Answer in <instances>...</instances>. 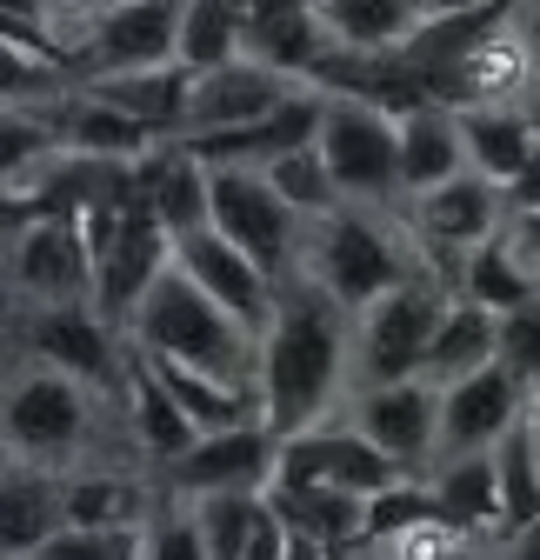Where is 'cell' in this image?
<instances>
[{"mask_svg": "<svg viewBox=\"0 0 540 560\" xmlns=\"http://www.w3.org/2000/svg\"><path fill=\"white\" fill-rule=\"evenodd\" d=\"M454 174H467L454 107L447 101H414L400 114V194H427V187H441Z\"/></svg>", "mask_w": 540, "mask_h": 560, "instance_id": "83f0119b", "label": "cell"}, {"mask_svg": "<svg viewBox=\"0 0 540 560\" xmlns=\"http://www.w3.org/2000/svg\"><path fill=\"white\" fill-rule=\"evenodd\" d=\"M494 467H501V540H507L527 521H540V441L527 428V413L514 420L507 441L494 447Z\"/></svg>", "mask_w": 540, "mask_h": 560, "instance_id": "e575fe53", "label": "cell"}, {"mask_svg": "<svg viewBox=\"0 0 540 560\" xmlns=\"http://www.w3.org/2000/svg\"><path fill=\"white\" fill-rule=\"evenodd\" d=\"M260 174H267V187H274V194L294 207V214H301V228H307V221H327L333 207H348L314 140H307V148H287V154H274V161H260Z\"/></svg>", "mask_w": 540, "mask_h": 560, "instance_id": "8d00e7d4", "label": "cell"}, {"mask_svg": "<svg viewBox=\"0 0 540 560\" xmlns=\"http://www.w3.org/2000/svg\"><path fill=\"white\" fill-rule=\"evenodd\" d=\"M247 40V0H180V60L193 74L227 67Z\"/></svg>", "mask_w": 540, "mask_h": 560, "instance_id": "d6a6232c", "label": "cell"}, {"mask_svg": "<svg viewBox=\"0 0 540 560\" xmlns=\"http://www.w3.org/2000/svg\"><path fill=\"white\" fill-rule=\"evenodd\" d=\"M281 467V434L267 420H240V428L200 434L180 460L161 467V494L200 501V494H267V480Z\"/></svg>", "mask_w": 540, "mask_h": 560, "instance_id": "30bf717a", "label": "cell"}, {"mask_svg": "<svg viewBox=\"0 0 540 560\" xmlns=\"http://www.w3.org/2000/svg\"><path fill=\"white\" fill-rule=\"evenodd\" d=\"M141 560H208V540H200L187 501L161 494V508H154L148 527H141Z\"/></svg>", "mask_w": 540, "mask_h": 560, "instance_id": "f35d334b", "label": "cell"}, {"mask_svg": "<svg viewBox=\"0 0 540 560\" xmlns=\"http://www.w3.org/2000/svg\"><path fill=\"white\" fill-rule=\"evenodd\" d=\"M527 428H533V441H540V387L527 394Z\"/></svg>", "mask_w": 540, "mask_h": 560, "instance_id": "681fc988", "label": "cell"}, {"mask_svg": "<svg viewBox=\"0 0 540 560\" xmlns=\"http://www.w3.org/2000/svg\"><path fill=\"white\" fill-rule=\"evenodd\" d=\"M60 527H67L60 474L27 467V460L14 474H0V560H34Z\"/></svg>", "mask_w": 540, "mask_h": 560, "instance_id": "4316f807", "label": "cell"}, {"mask_svg": "<svg viewBox=\"0 0 540 560\" xmlns=\"http://www.w3.org/2000/svg\"><path fill=\"white\" fill-rule=\"evenodd\" d=\"M348 420L408 474H427L441 460V381L408 374V381H380V387H354Z\"/></svg>", "mask_w": 540, "mask_h": 560, "instance_id": "7c38bea8", "label": "cell"}, {"mask_svg": "<svg viewBox=\"0 0 540 560\" xmlns=\"http://www.w3.org/2000/svg\"><path fill=\"white\" fill-rule=\"evenodd\" d=\"M200 540H208V560H240L267 521V494H200L187 501Z\"/></svg>", "mask_w": 540, "mask_h": 560, "instance_id": "74e56055", "label": "cell"}, {"mask_svg": "<svg viewBox=\"0 0 540 560\" xmlns=\"http://www.w3.org/2000/svg\"><path fill=\"white\" fill-rule=\"evenodd\" d=\"M507 21H514L520 47H527V60H533V88H540V0H507Z\"/></svg>", "mask_w": 540, "mask_h": 560, "instance_id": "b9f144b4", "label": "cell"}, {"mask_svg": "<svg viewBox=\"0 0 540 560\" xmlns=\"http://www.w3.org/2000/svg\"><path fill=\"white\" fill-rule=\"evenodd\" d=\"M527 413V387L494 361L481 374H460L441 387V460L454 454H494L507 428Z\"/></svg>", "mask_w": 540, "mask_h": 560, "instance_id": "2e32d148", "label": "cell"}, {"mask_svg": "<svg viewBox=\"0 0 540 560\" xmlns=\"http://www.w3.org/2000/svg\"><path fill=\"white\" fill-rule=\"evenodd\" d=\"M208 228L227 234L240 254H254L274 280L294 273V254H301V214L267 187L260 167H208Z\"/></svg>", "mask_w": 540, "mask_h": 560, "instance_id": "ba28073f", "label": "cell"}, {"mask_svg": "<svg viewBox=\"0 0 540 560\" xmlns=\"http://www.w3.org/2000/svg\"><path fill=\"white\" fill-rule=\"evenodd\" d=\"M274 474H294V480H327V487H348V494H387L394 480H408V467L387 460L348 413H333V420H314V428L287 434L281 441V467Z\"/></svg>", "mask_w": 540, "mask_h": 560, "instance_id": "4fadbf2b", "label": "cell"}, {"mask_svg": "<svg viewBox=\"0 0 540 560\" xmlns=\"http://www.w3.org/2000/svg\"><path fill=\"white\" fill-rule=\"evenodd\" d=\"M180 60V0H127L114 14L81 21L74 40V74H120V67H154Z\"/></svg>", "mask_w": 540, "mask_h": 560, "instance_id": "5bb4252c", "label": "cell"}, {"mask_svg": "<svg viewBox=\"0 0 540 560\" xmlns=\"http://www.w3.org/2000/svg\"><path fill=\"white\" fill-rule=\"evenodd\" d=\"M133 200L180 241L193 228H208V161H200L187 140H161L133 161Z\"/></svg>", "mask_w": 540, "mask_h": 560, "instance_id": "ffe728a7", "label": "cell"}, {"mask_svg": "<svg viewBox=\"0 0 540 560\" xmlns=\"http://www.w3.org/2000/svg\"><path fill=\"white\" fill-rule=\"evenodd\" d=\"M114 8H127V0H74V14H81V21H94V14H114ZM74 40H81V34H74Z\"/></svg>", "mask_w": 540, "mask_h": 560, "instance_id": "bcb514c9", "label": "cell"}, {"mask_svg": "<svg viewBox=\"0 0 540 560\" xmlns=\"http://www.w3.org/2000/svg\"><path fill=\"white\" fill-rule=\"evenodd\" d=\"M254 394H260V420L281 441L314 428V420L348 413L354 400V314L333 294H320L307 273L281 280L274 320L260 327Z\"/></svg>", "mask_w": 540, "mask_h": 560, "instance_id": "6da1fadb", "label": "cell"}, {"mask_svg": "<svg viewBox=\"0 0 540 560\" xmlns=\"http://www.w3.org/2000/svg\"><path fill=\"white\" fill-rule=\"evenodd\" d=\"M54 127H60V148L67 154H87V161H114V167H133L148 148H161V133L141 127L133 114L94 101L87 88H67L54 101Z\"/></svg>", "mask_w": 540, "mask_h": 560, "instance_id": "cb8c5ba5", "label": "cell"}, {"mask_svg": "<svg viewBox=\"0 0 540 560\" xmlns=\"http://www.w3.org/2000/svg\"><path fill=\"white\" fill-rule=\"evenodd\" d=\"M501 361V314L481 307V301H467L454 294L441 327H434V347H427V381H460V374H481Z\"/></svg>", "mask_w": 540, "mask_h": 560, "instance_id": "4dcf8cb0", "label": "cell"}, {"mask_svg": "<svg viewBox=\"0 0 540 560\" xmlns=\"http://www.w3.org/2000/svg\"><path fill=\"white\" fill-rule=\"evenodd\" d=\"M267 508H274V521L287 534L320 540L327 553H354L367 540V494H348V487L274 474V480H267Z\"/></svg>", "mask_w": 540, "mask_h": 560, "instance_id": "d6986e66", "label": "cell"}, {"mask_svg": "<svg viewBox=\"0 0 540 560\" xmlns=\"http://www.w3.org/2000/svg\"><path fill=\"white\" fill-rule=\"evenodd\" d=\"M60 508L74 527H148V514L161 508V474L120 467V460L74 467V474H60Z\"/></svg>", "mask_w": 540, "mask_h": 560, "instance_id": "ac0fdd59", "label": "cell"}, {"mask_svg": "<svg viewBox=\"0 0 540 560\" xmlns=\"http://www.w3.org/2000/svg\"><path fill=\"white\" fill-rule=\"evenodd\" d=\"M400 221H408L421 260L454 288L460 254H467V247H481L488 234H501L507 200H501L494 180H481L474 167H467V174H454V180H441V187H427V194H408V200H400Z\"/></svg>", "mask_w": 540, "mask_h": 560, "instance_id": "9c48e42d", "label": "cell"}, {"mask_svg": "<svg viewBox=\"0 0 540 560\" xmlns=\"http://www.w3.org/2000/svg\"><path fill=\"white\" fill-rule=\"evenodd\" d=\"M427 487H434V508L454 534L467 540H494L501 547V467L494 454H454V460H434L427 467Z\"/></svg>", "mask_w": 540, "mask_h": 560, "instance_id": "d4e9b609", "label": "cell"}, {"mask_svg": "<svg viewBox=\"0 0 540 560\" xmlns=\"http://www.w3.org/2000/svg\"><path fill=\"white\" fill-rule=\"evenodd\" d=\"M0 280L27 307H60V301H94V241L87 214L60 207V214L27 221L8 247H0Z\"/></svg>", "mask_w": 540, "mask_h": 560, "instance_id": "52a82bcc", "label": "cell"}, {"mask_svg": "<svg viewBox=\"0 0 540 560\" xmlns=\"http://www.w3.org/2000/svg\"><path fill=\"white\" fill-rule=\"evenodd\" d=\"M287 560H341V553H327L320 540H301V534H287Z\"/></svg>", "mask_w": 540, "mask_h": 560, "instance_id": "f6af8a7d", "label": "cell"}, {"mask_svg": "<svg viewBox=\"0 0 540 560\" xmlns=\"http://www.w3.org/2000/svg\"><path fill=\"white\" fill-rule=\"evenodd\" d=\"M87 88L94 101L133 114L141 127H154L161 140H180L187 133V101H193V67L187 60H154V67H120V74H87L74 81Z\"/></svg>", "mask_w": 540, "mask_h": 560, "instance_id": "7402d4cb", "label": "cell"}, {"mask_svg": "<svg viewBox=\"0 0 540 560\" xmlns=\"http://www.w3.org/2000/svg\"><path fill=\"white\" fill-rule=\"evenodd\" d=\"M501 368L533 394L540 387V301L501 314Z\"/></svg>", "mask_w": 540, "mask_h": 560, "instance_id": "60d3db41", "label": "cell"}, {"mask_svg": "<svg viewBox=\"0 0 540 560\" xmlns=\"http://www.w3.org/2000/svg\"><path fill=\"white\" fill-rule=\"evenodd\" d=\"M14 467H21V447H14L8 434H0V474H14Z\"/></svg>", "mask_w": 540, "mask_h": 560, "instance_id": "c3c4849f", "label": "cell"}, {"mask_svg": "<svg viewBox=\"0 0 540 560\" xmlns=\"http://www.w3.org/2000/svg\"><path fill=\"white\" fill-rule=\"evenodd\" d=\"M161 387L187 407V420L200 434H214V428H240V420H260V394L254 381H227V374H208V368H187V361H167V354H141Z\"/></svg>", "mask_w": 540, "mask_h": 560, "instance_id": "f1b7e54d", "label": "cell"}, {"mask_svg": "<svg viewBox=\"0 0 540 560\" xmlns=\"http://www.w3.org/2000/svg\"><path fill=\"white\" fill-rule=\"evenodd\" d=\"M27 354L47 361V368H67L74 381L101 387L120 400L127 387V334L94 307V301H60V307H27Z\"/></svg>", "mask_w": 540, "mask_h": 560, "instance_id": "8fae6325", "label": "cell"}, {"mask_svg": "<svg viewBox=\"0 0 540 560\" xmlns=\"http://www.w3.org/2000/svg\"><path fill=\"white\" fill-rule=\"evenodd\" d=\"M120 420H127V441H133V454H141L154 474L167 467V460H180L193 441H200V428L187 420V407L161 387V374L141 361V347L127 340V387H120Z\"/></svg>", "mask_w": 540, "mask_h": 560, "instance_id": "44dd1931", "label": "cell"}, {"mask_svg": "<svg viewBox=\"0 0 540 560\" xmlns=\"http://www.w3.org/2000/svg\"><path fill=\"white\" fill-rule=\"evenodd\" d=\"M454 120H460L467 167H474L481 180H494V187H514L540 161L527 101H467V107H454Z\"/></svg>", "mask_w": 540, "mask_h": 560, "instance_id": "603a6c76", "label": "cell"}, {"mask_svg": "<svg viewBox=\"0 0 540 560\" xmlns=\"http://www.w3.org/2000/svg\"><path fill=\"white\" fill-rule=\"evenodd\" d=\"M301 81H287L281 67H267L254 54H234L227 67L193 74V101H187V133H221V127H254L267 120Z\"/></svg>", "mask_w": 540, "mask_h": 560, "instance_id": "e0dca14e", "label": "cell"}, {"mask_svg": "<svg viewBox=\"0 0 540 560\" xmlns=\"http://www.w3.org/2000/svg\"><path fill=\"white\" fill-rule=\"evenodd\" d=\"M120 400L74 381L67 368H47L27 354V368H8L0 374V434L21 447L27 467H47V474H74V467H94L107 460L101 434H107V413Z\"/></svg>", "mask_w": 540, "mask_h": 560, "instance_id": "7a4b0ae2", "label": "cell"}, {"mask_svg": "<svg viewBox=\"0 0 540 560\" xmlns=\"http://www.w3.org/2000/svg\"><path fill=\"white\" fill-rule=\"evenodd\" d=\"M314 14L348 54H400L427 21L421 0H314Z\"/></svg>", "mask_w": 540, "mask_h": 560, "instance_id": "1f68e13d", "label": "cell"}, {"mask_svg": "<svg viewBox=\"0 0 540 560\" xmlns=\"http://www.w3.org/2000/svg\"><path fill=\"white\" fill-rule=\"evenodd\" d=\"M454 294H467V301H481V307L507 314V307L540 301V267H533L507 234H488L481 247L460 254V267H454Z\"/></svg>", "mask_w": 540, "mask_h": 560, "instance_id": "f546056e", "label": "cell"}, {"mask_svg": "<svg viewBox=\"0 0 540 560\" xmlns=\"http://www.w3.org/2000/svg\"><path fill=\"white\" fill-rule=\"evenodd\" d=\"M527 120H533V140H540V88L527 94Z\"/></svg>", "mask_w": 540, "mask_h": 560, "instance_id": "f907efd6", "label": "cell"}, {"mask_svg": "<svg viewBox=\"0 0 540 560\" xmlns=\"http://www.w3.org/2000/svg\"><path fill=\"white\" fill-rule=\"evenodd\" d=\"M141 354H167V361H187V368H208V374H227V381H254V354H260V334L240 327L193 273L167 267L154 288L141 294V307L127 314L120 327Z\"/></svg>", "mask_w": 540, "mask_h": 560, "instance_id": "277c9868", "label": "cell"}, {"mask_svg": "<svg viewBox=\"0 0 540 560\" xmlns=\"http://www.w3.org/2000/svg\"><path fill=\"white\" fill-rule=\"evenodd\" d=\"M281 8H307V0H247V14H281Z\"/></svg>", "mask_w": 540, "mask_h": 560, "instance_id": "7dc6e473", "label": "cell"}, {"mask_svg": "<svg viewBox=\"0 0 540 560\" xmlns=\"http://www.w3.org/2000/svg\"><path fill=\"white\" fill-rule=\"evenodd\" d=\"M74 60L40 54L14 34H0V107H54L67 88H74Z\"/></svg>", "mask_w": 540, "mask_h": 560, "instance_id": "836d02e7", "label": "cell"}, {"mask_svg": "<svg viewBox=\"0 0 540 560\" xmlns=\"http://www.w3.org/2000/svg\"><path fill=\"white\" fill-rule=\"evenodd\" d=\"M501 560H540V521H527L520 534L501 540Z\"/></svg>", "mask_w": 540, "mask_h": 560, "instance_id": "7bdbcfd3", "label": "cell"}, {"mask_svg": "<svg viewBox=\"0 0 540 560\" xmlns=\"http://www.w3.org/2000/svg\"><path fill=\"white\" fill-rule=\"evenodd\" d=\"M481 8H501V0H421L427 21H447V14H481Z\"/></svg>", "mask_w": 540, "mask_h": 560, "instance_id": "ee69618b", "label": "cell"}, {"mask_svg": "<svg viewBox=\"0 0 540 560\" xmlns=\"http://www.w3.org/2000/svg\"><path fill=\"white\" fill-rule=\"evenodd\" d=\"M421 267L427 260H421L408 221H400V207H333L327 221L301 228V254H294V273H307L348 314H361L367 301H380L387 288H400Z\"/></svg>", "mask_w": 540, "mask_h": 560, "instance_id": "3957f363", "label": "cell"}, {"mask_svg": "<svg viewBox=\"0 0 540 560\" xmlns=\"http://www.w3.org/2000/svg\"><path fill=\"white\" fill-rule=\"evenodd\" d=\"M34 560H141V527H74L67 521Z\"/></svg>", "mask_w": 540, "mask_h": 560, "instance_id": "ab89813d", "label": "cell"}, {"mask_svg": "<svg viewBox=\"0 0 540 560\" xmlns=\"http://www.w3.org/2000/svg\"><path fill=\"white\" fill-rule=\"evenodd\" d=\"M240 54H254V60H267V67H281L287 81H320L327 60L341 54V40L327 34V21L314 14V0H307V8H281V14H247Z\"/></svg>", "mask_w": 540, "mask_h": 560, "instance_id": "484cf974", "label": "cell"}, {"mask_svg": "<svg viewBox=\"0 0 540 560\" xmlns=\"http://www.w3.org/2000/svg\"><path fill=\"white\" fill-rule=\"evenodd\" d=\"M447 301H454V288L434 267L408 273L400 288H387L380 301H367L354 314V387L427 374V347H434V327H441Z\"/></svg>", "mask_w": 540, "mask_h": 560, "instance_id": "8992f818", "label": "cell"}, {"mask_svg": "<svg viewBox=\"0 0 540 560\" xmlns=\"http://www.w3.org/2000/svg\"><path fill=\"white\" fill-rule=\"evenodd\" d=\"M54 154H60L54 107H0V194L27 187Z\"/></svg>", "mask_w": 540, "mask_h": 560, "instance_id": "d590c367", "label": "cell"}, {"mask_svg": "<svg viewBox=\"0 0 540 560\" xmlns=\"http://www.w3.org/2000/svg\"><path fill=\"white\" fill-rule=\"evenodd\" d=\"M174 267L180 273H193L200 280V288H208L240 327H267V320H274V301H281V280L274 273H267L254 254H240L227 234H214V228H193V234H180L174 241Z\"/></svg>", "mask_w": 540, "mask_h": 560, "instance_id": "9a60e30c", "label": "cell"}, {"mask_svg": "<svg viewBox=\"0 0 540 560\" xmlns=\"http://www.w3.org/2000/svg\"><path fill=\"white\" fill-rule=\"evenodd\" d=\"M320 133L314 148L341 187L348 207H400V114L367 101V94H341V88H320Z\"/></svg>", "mask_w": 540, "mask_h": 560, "instance_id": "5b68a950", "label": "cell"}]
</instances>
